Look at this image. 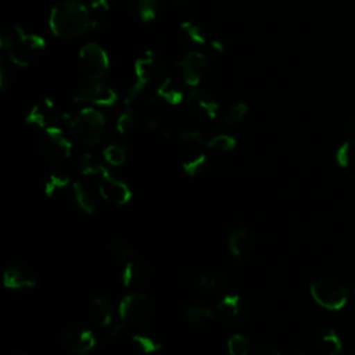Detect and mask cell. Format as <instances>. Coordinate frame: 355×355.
<instances>
[{"mask_svg": "<svg viewBox=\"0 0 355 355\" xmlns=\"http://www.w3.org/2000/svg\"><path fill=\"white\" fill-rule=\"evenodd\" d=\"M69 183V178L62 173H50L44 178L43 191L47 197H53L55 193L67 187Z\"/></svg>", "mask_w": 355, "mask_h": 355, "instance_id": "484cf974", "label": "cell"}, {"mask_svg": "<svg viewBox=\"0 0 355 355\" xmlns=\"http://www.w3.org/2000/svg\"><path fill=\"white\" fill-rule=\"evenodd\" d=\"M146 83H143V82H140V80H135V83L128 89V92H126V94H125V98H123V103H125V105H132V104H135L140 97H141V94H143V92H144V89H146Z\"/></svg>", "mask_w": 355, "mask_h": 355, "instance_id": "f35d334b", "label": "cell"}, {"mask_svg": "<svg viewBox=\"0 0 355 355\" xmlns=\"http://www.w3.org/2000/svg\"><path fill=\"white\" fill-rule=\"evenodd\" d=\"M130 11L143 22H151L161 11V0H130Z\"/></svg>", "mask_w": 355, "mask_h": 355, "instance_id": "44dd1931", "label": "cell"}, {"mask_svg": "<svg viewBox=\"0 0 355 355\" xmlns=\"http://www.w3.org/2000/svg\"><path fill=\"white\" fill-rule=\"evenodd\" d=\"M155 315L154 301L141 293L125 295L119 302V316L125 324L141 326Z\"/></svg>", "mask_w": 355, "mask_h": 355, "instance_id": "277c9868", "label": "cell"}, {"mask_svg": "<svg viewBox=\"0 0 355 355\" xmlns=\"http://www.w3.org/2000/svg\"><path fill=\"white\" fill-rule=\"evenodd\" d=\"M73 197L79 208L86 214H93L97 209V200L92 189L82 180L72 183Z\"/></svg>", "mask_w": 355, "mask_h": 355, "instance_id": "ffe728a7", "label": "cell"}, {"mask_svg": "<svg viewBox=\"0 0 355 355\" xmlns=\"http://www.w3.org/2000/svg\"><path fill=\"white\" fill-rule=\"evenodd\" d=\"M187 103L193 110L205 115L209 119H215L218 116L219 104L215 97L204 89L194 87L187 96Z\"/></svg>", "mask_w": 355, "mask_h": 355, "instance_id": "e0dca14e", "label": "cell"}, {"mask_svg": "<svg viewBox=\"0 0 355 355\" xmlns=\"http://www.w3.org/2000/svg\"><path fill=\"white\" fill-rule=\"evenodd\" d=\"M0 46L4 54L17 67L35 65L46 51V40L37 33H28L19 25L1 31Z\"/></svg>", "mask_w": 355, "mask_h": 355, "instance_id": "6da1fadb", "label": "cell"}, {"mask_svg": "<svg viewBox=\"0 0 355 355\" xmlns=\"http://www.w3.org/2000/svg\"><path fill=\"white\" fill-rule=\"evenodd\" d=\"M72 137L83 146H94L103 140L107 132L104 114L94 107L82 108L69 125Z\"/></svg>", "mask_w": 355, "mask_h": 355, "instance_id": "3957f363", "label": "cell"}, {"mask_svg": "<svg viewBox=\"0 0 355 355\" xmlns=\"http://www.w3.org/2000/svg\"><path fill=\"white\" fill-rule=\"evenodd\" d=\"M250 348V340L240 333L232 334L227 340L229 355H248Z\"/></svg>", "mask_w": 355, "mask_h": 355, "instance_id": "4dcf8cb0", "label": "cell"}, {"mask_svg": "<svg viewBox=\"0 0 355 355\" xmlns=\"http://www.w3.org/2000/svg\"><path fill=\"white\" fill-rule=\"evenodd\" d=\"M351 290H352V294L355 295V280L352 282V287H351Z\"/></svg>", "mask_w": 355, "mask_h": 355, "instance_id": "f6af8a7d", "label": "cell"}, {"mask_svg": "<svg viewBox=\"0 0 355 355\" xmlns=\"http://www.w3.org/2000/svg\"><path fill=\"white\" fill-rule=\"evenodd\" d=\"M179 140L186 146H200V144H204L205 141L202 135L198 130H183L179 135Z\"/></svg>", "mask_w": 355, "mask_h": 355, "instance_id": "ab89813d", "label": "cell"}, {"mask_svg": "<svg viewBox=\"0 0 355 355\" xmlns=\"http://www.w3.org/2000/svg\"><path fill=\"white\" fill-rule=\"evenodd\" d=\"M79 64L87 80H101L110 69V58L107 51L94 42L86 43L80 47Z\"/></svg>", "mask_w": 355, "mask_h": 355, "instance_id": "52a82bcc", "label": "cell"}, {"mask_svg": "<svg viewBox=\"0 0 355 355\" xmlns=\"http://www.w3.org/2000/svg\"><path fill=\"white\" fill-rule=\"evenodd\" d=\"M133 125H135V114L130 108H126L122 114H119V116L115 122L116 132L121 135L128 133L133 128Z\"/></svg>", "mask_w": 355, "mask_h": 355, "instance_id": "74e56055", "label": "cell"}, {"mask_svg": "<svg viewBox=\"0 0 355 355\" xmlns=\"http://www.w3.org/2000/svg\"><path fill=\"white\" fill-rule=\"evenodd\" d=\"M94 25L89 7L78 0H65L54 6L49 15V28L55 37L75 39Z\"/></svg>", "mask_w": 355, "mask_h": 355, "instance_id": "7a4b0ae2", "label": "cell"}, {"mask_svg": "<svg viewBox=\"0 0 355 355\" xmlns=\"http://www.w3.org/2000/svg\"><path fill=\"white\" fill-rule=\"evenodd\" d=\"M205 146L214 151L226 153V151H232L237 146V140L234 136L220 133V135H215L209 140H207Z\"/></svg>", "mask_w": 355, "mask_h": 355, "instance_id": "4316f807", "label": "cell"}, {"mask_svg": "<svg viewBox=\"0 0 355 355\" xmlns=\"http://www.w3.org/2000/svg\"><path fill=\"white\" fill-rule=\"evenodd\" d=\"M180 31L183 32V35L193 43L196 44H205L207 43V36L205 32L202 31V28L191 21H184L180 24Z\"/></svg>", "mask_w": 355, "mask_h": 355, "instance_id": "1f68e13d", "label": "cell"}, {"mask_svg": "<svg viewBox=\"0 0 355 355\" xmlns=\"http://www.w3.org/2000/svg\"><path fill=\"white\" fill-rule=\"evenodd\" d=\"M58 118V111L55 107V103L46 97L39 100L33 107L28 111L25 121L28 125L36 126L39 129H46L50 126H54L55 121Z\"/></svg>", "mask_w": 355, "mask_h": 355, "instance_id": "5bb4252c", "label": "cell"}, {"mask_svg": "<svg viewBox=\"0 0 355 355\" xmlns=\"http://www.w3.org/2000/svg\"><path fill=\"white\" fill-rule=\"evenodd\" d=\"M207 161H208V157L205 154H200V155H196L190 159H186L182 162V169L186 175L191 176V178H197L200 176L205 166H207Z\"/></svg>", "mask_w": 355, "mask_h": 355, "instance_id": "f546056e", "label": "cell"}, {"mask_svg": "<svg viewBox=\"0 0 355 355\" xmlns=\"http://www.w3.org/2000/svg\"><path fill=\"white\" fill-rule=\"evenodd\" d=\"M89 6L92 10H110L111 7V0H87Z\"/></svg>", "mask_w": 355, "mask_h": 355, "instance_id": "60d3db41", "label": "cell"}, {"mask_svg": "<svg viewBox=\"0 0 355 355\" xmlns=\"http://www.w3.org/2000/svg\"><path fill=\"white\" fill-rule=\"evenodd\" d=\"M8 355H28V354H25V352H18V351H14V352H10Z\"/></svg>", "mask_w": 355, "mask_h": 355, "instance_id": "ee69618b", "label": "cell"}, {"mask_svg": "<svg viewBox=\"0 0 355 355\" xmlns=\"http://www.w3.org/2000/svg\"><path fill=\"white\" fill-rule=\"evenodd\" d=\"M161 67H162V62L154 51L151 50L144 51L141 55H139L135 60V64H133L136 80H140L148 85L151 80H154L158 76V73L161 72Z\"/></svg>", "mask_w": 355, "mask_h": 355, "instance_id": "9a60e30c", "label": "cell"}, {"mask_svg": "<svg viewBox=\"0 0 355 355\" xmlns=\"http://www.w3.org/2000/svg\"><path fill=\"white\" fill-rule=\"evenodd\" d=\"M225 275H204L197 280V286L204 293H215L225 284Z\"/></svg>", "mask_w": 355, "mask_h": 355, "instance_id": "d6a6232c", "label": "cell"}, {"mask_svg": "<svg viewBox=\"0 0 355 355\" xmlns=\"http://www.w3.org/2000/svg\"><path fill=\"white\" fill-rule=\"evenodd\" d=\"M254 355H280V352L273 345H262L255 351Z\"/></svg>", "mask_w": 355, "mask_h": 355, "instance_id": "b9f144b4", "label": "cell"}, {"mask_svg": "<svg viewBox=\"0 0 355 355\" xmlns=\"http://www.w3.org/2000/svg\"><path fill=\"white\" fill-rule=\"evenodd\" d=\"M209 46H211V49H212L216 54H222V53L225 51L223 43H222L220 40H218V39H212V40L209 42Z\"/></svg>", "mask_w": 355, "mask_h": 355, "instance_id": "7bdbcfd3", "label": "cell"}, {"mask_svg": "<svg viewBox=\"0 0 355 355\" xmlns=\"http://www.w3.org/2000/svg\"><path fill=\"white\" fill-rule=\"evenodd\" d=\"M107 168L100 164L92 154H83L80 158V171L86 176H101Z\"/></svg>", "mask_w": 355, "mask_h": 355, "instance_id": "836d02e7", "label": "cell"}, {"mask_svg": "<svg viewBox=\"0 0 355 355\" xmlns=\"http://www.w3.org/2000/svg\"><path fill=\"white\" fill-rule=\"evenodd\" d=\"M336 164L341 168L355 165V122L349 121L344 126V137L334 154Z\"/></svg>", "mask_w": 355, "mask_h": 355, "instance_id": "2e32d148", "label": "cell"}, {"mask_svg": "<svg viewBox=\"0 0 355 355\" xmlns=\"http://www.w3.org/2000/svg\"><path fill=\"white\" fill-rule=\"evenodd\" d=\"M313 301L329 311H338L344 308L348 300L344 286L330 277H322L315 280L309 287Z\"/></svg>", "mask_w": 355, "mask_h": 355, "instance_id": "8992f818", "label": "cell"}, {"mask_svg": "<svg viewBox=\"0 0 355 355\" xmlns=\"http://www.w3.org/2000/svg\"><path fill=\"white\" fill-rule=\"evenodd\" d=\"M61 343L68 352L82 355L96 347V337L82 324L72 323L64 327L61 333Z\"/></svg>", "mask_w": 355, "mask_h": 355, "instance_id": "9c48e42d", "label": "cell"}, {"mask_svg": "<svg viewBox=\"0 0 355 355\" xmlns=\"http://www.w3.org/2000/svg\"><path fill=\"white\" fill-rule=\"evenodd\" d=\"M36 147L44 159L53 162H61L69 158L72 153V143L62 129L57 126L42 129V133L36 140Z\"/></svg>", "mask_w": 355, "mask_h": 355, "instance_id": "5b68a950", "label": "cell"}, {"mask_svg": "<svg viewBox=\"0 0 355 355\" xmlns=\"http://www.w3.org/2000/svg\"><path fill=\"white\" fill-rule=\"evenodd\" d=\"M98 190L100 196L114 205H125L132 198L129 186L123 180L114 176L108 169H105L100 176Z\"/></svg>", "mask_w": 355, "mask_h": 355, "instance_id": "8fae6325", "label": "cell"}, {"mask_svg": "<svg viewBox=\"0 0 355 355\" xmlns=\"http://www.w3.org/2000/svg\"><path fill=\"white\" fill-rule=\"evenodd\" d=\"M150 279V268L146 262L133 259L129 261L122 270V283L125 287H141Z\"/></svg>", "mask_w": 355, "mask_h": 355, "instance_id": "d6986e66", "label": "cell"}, {"mask_svg": "<svg viewBox=\"0 0 355 355\" xmlns=\"http://www.w3.org/2000/svg\"><path fill=\"white\" fill-rule=\"evenodd\" d=\"M205 67L207 57L200 51H189L178 61V68L183 75L184 83L193 89L200 85Z\"/></svg>", "mask_w": 355, "mask_h": 355, "instance_id": "4fadbf2b", "label": "cell"}, {"mask_svg": "<svg viewBox=\"0 0 355 355\" xmlns=\"http://www.w3.org/2000/svg\"><path fill=\"white\" fill-rule=\"evenodd\" d=\"M227 247H229L230 254L234 257V259L239 263H243L247 259V257L251 254L252 247H254V241H252V237H251V234L248 233L247 229L237 227L229 236Z\"/></svg>", "mask_w": 355, "mask_h": 355, "instance_id": "ac0fdd59", "label": "cell"}, {"mask_svg": "<svg viewBox=\"0 0 355 355\" xmlns=\"http://www.w3.org/2000/svg\"><path fill=\"white\" fill-rule=\"evenodd\" d=\"M155 98H161L169 105H178L184 100V94L172 78H166L158 86L155 92Z\"/></svg>", "mask_w": 355, "mask_h": 355, "instance_id": "603a6c76", "label": "cell"}, {"mask_svg": "<svg viewBox=\"0 0 355 355\" xmlns=\"http://www.w3.org/2000/svg\"><path fill=\"white\" fill-rule=\"evenodd\" d=\"M3 284L10 290L32 288L36 284L35 269L25 261H12L3 272Z\"/></svg>", "mask_w": 355, "mask_h": 355, "instance_id": "30bf717a", "label": "cell"}, {"mask_svg": "<svg viewBox=\"0 0 355 355\" xmlns=\"http://www.w3.org/2000/svg\"><path fill=\"white\" fill-rule=\"evenodd\" d=\"M108 250L115 258H119V259H128L133 255V248L128 243L121 240H112L108 244Z\"/></svg>", "mask_w": 355, "mask_h": 355, "instance_id": "8d00e7d4", "label": "cell"}, {"mask_svg": "<svg viewBox=\"0 0 355 355\" xmlns=\"http://www.w3.org/2000/svg\"><path fill=\"white\" fill-rule=\"evenodd\" d=\"M132 344L143 355H150L161 349V343L154 337H150L146 334H133Z\"/></svg>", "mask_w": 355, "mask_h": 355, "instance_id": "d4e9b609", "label": "cell"}, {"mask_svg": "<svg viewBox=\"0 0 355 355\" xmlns=\"http://www.w3.org/2000/svg\"><path fill=\"white\" fill-rule=\"evenodd\" d=\"M319 348L323 355H338L343 349V343L334 330H327L319 340Z\"/></svg>", "mask_w": 355, "mask_h": 355, "instance_id": "cb8c5ba5", "label": "cell"}, {"mask_svg": "<svg viewBox=\"0 0 355 355\" xmlns=\"http://www.w3.org/2000/svg\"><path fill=\"white\" fill-rule=\"evenodd\" d=\"M248 112V105L245 103H236L232 107L226 110L223 114V123L225 125H233L240 122Z\"/></svg>", "mask_w": 355, "mask_h": 355, "instance_id": "e575fe53", "label": "cell"}, {"mask_svg": "<svg viewBox=\"0 0 355 355\" xmlns=\"http://www.w3.org/2000/svg\"><path fill=\"white\" fill-rule=\"evenodd\" d=\"M11 65H12L11 60L6 54H3L0 57V87H1V92H6L12 82L14 72H12Z\"/></svg>", "mask_w": 355, "mask_h": 355, "instance_id": "d590c367", "label": "cell"}, {"mask_svg": "<svg viewBox=\"0 0 355 355\" xmlns=\"http://www.w3.org/2000/svg\"><path fill=\"white\" fill-rule=\"evenodd\" d=\"M72 100L73 103H87L96 107H111L116 103L118 93L103 80H86L75 89Z\"/></svg>", "mask_w": 355, "mask_h": 355, "instance_id": "ba28073f", "label": "cell"}, {"mask_svg": "<svg viewBox=\"0 0 355 355\" xmlns=\"http://www.w3.org/2000/svg\"><path fill=\"white\" fill-rule=\"evenodd\" d=\"M215 316V312L204 305H193L186 309V318L193 324H202L209 322Z\"/></svg>", "mask_w": 355, "mask_h": 355, "instance_id": "83f0119b", "label": "cell"}, {"mask_svg": "<svg viewBox=\"0 0 355 355\" xmlns=\"http://www.w3.org/2000/svg\"><path fill=\"white\" fill-rule=\"evenodd\" d=\"M215 313L225 323H237L248 315V304L239 294H227L219 300Z\"/></svg>", "mask_w": 355, "mask_h": 355, "instance_id": "7c38bea8", "label": "cell"}, {"mask_svg": "<svg viewBox=\"0 0 355 355\" xmlns=\"http://www.w3.org/2000/svg\"><path fill=\"white\" fill-rule=\"evenodd\" d=\"M104 159L112 166H121L128 157L126 148L121 144H110L103 150Z\"/></svg>", "mask_w": 355, "mask_h": 355, "instance_id": "f1b7e54d", "label": "cell"}, {"mask_svg": "<svg viewBox=\"0 0 355 355\" xmlns=\"http://www.w3.org/2000/svg\"><path fill=\"white\" fill-rule=\"evenodd\" d=\"M89 316L98 326H108L112 320V309L107 300L96 297L89 304Z\"/></svg>", "mask_w": 355, "mask_h": 355, "instance_id": "7402d4cb", "label": "cell"}]
</instances>
